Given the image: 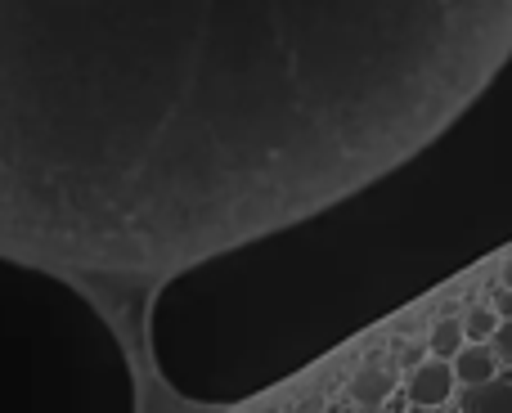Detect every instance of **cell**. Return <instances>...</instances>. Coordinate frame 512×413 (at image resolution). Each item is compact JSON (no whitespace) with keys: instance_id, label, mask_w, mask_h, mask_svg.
<instances>
[{"instance_id":"6da1fadb","label":"cell","mask_w":512,"mask_h":413,"mask_svg":"<svg viewBox=\"0 0 512 413\" xmlns=\"http://www.w3.org/2000/svg\"><path fill=\"white\" fill-rule=\"evenodd\" d=\"M369 126L346 9L0 0V256L167 283L315 203Z\"/></svg>"},{"instance_id":"7a4b0ae2","label":"cell","mask_w":512,"mask_h":413,"mask_svg":"<svg viewBox=\"0 0 512 413\" xmlns=\"http://www.w3.org/2000/svg\"><path fill=\"white\" fill-rule=\"evenodd\" d=\"M454 369L445 360H423L418 369H409V382H405V396L418 413H432V409H450V396H454Z\"/></svg>"},{"instance_id":"3957f363","label":"cell","mask_w":512,"mask_h":413,"mask_svg":"<svg viewBox=\"0 0 512 413\" xmlns=\"http://www.w3.org/2000/svg\"><path fill=\"white\" fill-rule=\"evenodd\" d=\"M391 391H396V373L387 369V364H364V369L351 373V382H346V396H351L355 409H382L391 400Z\"/></svg>"},{"instance_id":"277c9868","label":"cell","mask_w":512,"mask_h":413,"mask_svg":"<svg viewBox=\"0 0 512 413\" xmlns=\"http://www.w3.org/2000/svg\"><path fill=\"white\" fill-rule=\"evenodd\" d=\"M450 369H454V382H459L463 391L486 387V382L499 378V360H495V351H490V346H463V351L454 355Z\"/></svg>"},{"instance_id":"5b68a950","label":"cell","mask_w":512,"mask_h":413,"mask_svg":"<svg viewBox=\"0 0 512 413\" xmlns=\"http://www.w3.org/2000/svg\"><path fill=\"white\" fill-rule=\"evenodd\" d=\"M459 413H512V373H499L486 387L463 391Z\"/></svg>"},{"instance_id":"8992f818","label":"cell","mask_w":512,"mask_h":413,"mask_svg":"<svg viewBox=\"0 0 512 413\" xmlns=\"http://www.w3.org/2000/svg\"><path fill=\"white\" fill-rule=\"evenodd\" d=\"M468 346V333H463V319L459 315H441L432 324V333H427V351H432V360H445L454 364V355Z\"/></svg>"},{"instance_id":"52a82bcc","label":"cell","mask_w":512,"mask_h":413,"mask_svg":"<svg viewBox=\"0 0 512 413\" xmlns=\"http://www.w3.org/2000/svg\"><path fill=\"white\" fill-rule=\"evenodd\" d=\"M499 324H504V319H499L490 306H472L468 315H463V333H468V346H490V337L499 333Z\"/></svg>"},{"instance_id":"ba28073f","label":"cell","mask_w":512,"mask_h":413,"mask_svg":"<svg viewBox=\"0 0 512 413\" xmlns=\"http://www.w3.org/2000/svg\"><path fill=\"white\" fill-rule=\"evenodd\" d=\"M490 351H495L499 364H508L512 369V324H499V333L490 337Z\"/></svg>"},{"instance_id":"9c48e42d","label":"cell","mask_w":512,"mask_h":413,"mask_svg":"<svg viewBox=\"0 0 512 413\" xmlns=\"http://www.w3.org/2000/svg\"><path fill=\"white\" fill-rule=\"evenodd\" d=\"M490 310H495L504 324H512V288H499L495 292V301H490Z\"/></svg>"},{"instance_id":"30bf717a","label":"cell","mask_w":512,"mask_h":413,"mask_svg":"<svg viewBox=\"0 0 512 413\" xmlns=\"http://www.w3.org/2000/svg\"><path fill=\"white\" fill-rule=\"evenodd\" d=\"M499 279H504V283H499V288H512V261H504V270H499Z\"/></svg>"},{"instance_id":"8fae6325","label":"cell","mask_w":512,"mask_h":413,"mask_svg":"<svg viewBox=\"0 0 512 413\" xmlns=\"http://www.w3.org/2000/svg\"><path fill=\"white\" fill-rule=\"evenodd\" d=\"M432 413H459V409H432Z\"/></svg>"}]
</instances>
